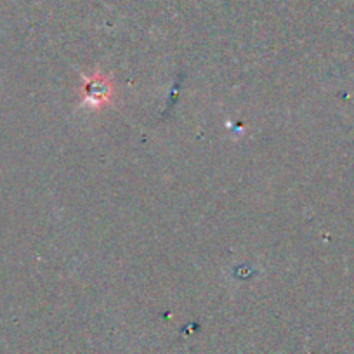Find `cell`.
<instances>
[{
	"label": "cell",
	"mask_w": 354,
	"mask_h": 354,
	"mask_svg": "<svg viewBox=\"0 0 354 354\" xmlns=\"http://www.w3.org/2000/svg\"><path fill=\"white\" fill-rule=\"evenodd\" d=\"M108 93H110V91H108L106 84H104V82H101V80L91 82V84H88V87H87V96L93 97L96 103H97V101L106 100Z\"/></svg>",
	"instance_id": "6da1fadb"
}]
</instances>
